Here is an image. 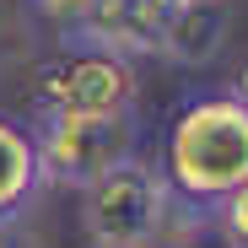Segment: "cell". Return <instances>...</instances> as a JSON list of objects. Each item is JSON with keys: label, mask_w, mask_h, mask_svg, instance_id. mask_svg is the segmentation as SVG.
<instances>
[{"label": "cell", "mask_w": 248, "mask_h": 248, "mask_svg": "<svg viewBox=\"0 0 248 248\" xmlns=\"http://www.w3.org/2000/svg\"><path fill=\"white\" fill-rule=\"evenodd\" d=\"M156 173L173 200L216 211L248 184V108L232 92H194L168 124Z\"/></svg>", "instance_id": "cell-1"}, {"label": "cell", "mask_w": 248, "mask_h": 248, "mask_svg": "<svg viewBox=\"0 0 248 248\" xmlns=\"http://www.w3.org/2000/svg\"><path fill=\"white\" fill-rule=\"evenodd\" d=\"M168 211L173 194L162 173L140 156H124L119 168H108L81 189V227L92 248H151L168 227Z\"/></svg>", "instance_id": "cell-2"}, {"label": "cell", "mask_w": 248, "mask_h": 248, "mask_svg": "<svg viewBox=\"0 0 248 248\" xmlns=\"http://www.w3.org/2000/svg\"><path fill=\"white\" fill-rule=\"evenodd\" d=\"M38 119H108L135 108V70L130 60H119L92 44H70L38 70L32 87Z\"/></svg>", "instance_id": "cell-3"}, {"label": "cell", "mask_w": 248, "mask_h": 248, "mask_svg": "<svg viewBox=\"0 0 248 248\" xmlns=\"http://www.w3.org/2000/svg\"><path fill=\"white\" fill-rule=\"evenodd\" d=\"M32 6L44 11V16L54 22V27H65V38H70V32H76L81 22H87V11L97 6V0H32Z\"/></svg>", "instance_id": "cell-8"}, {"label": "cell", "mask_w": 248, "mask_h": 248, "mask_svg": "<svg viewBox=\"0 0 248 248\" xmlns=\"http://www.w3.org/2000/svg\"><path fill=\"white\" fill-rule=\"evenodd\" d=\"M0 248H16V237H11V227H0Z\"/></svg>", "instance_id": "cell-10"}, {"label": "cell", "mask_w": 248, "mask_h": 248, "mask_svg": "<svg viewBox=\"0 0 248 248\" xmlns=\"http://www.w3.org/2000/svg\"><path fill=\"white\" fill-rule=\"evenodd\" d=\"M38 162H44V184H70L87 189L124 156H135V108L108 113V119H38Z\"/></svg>", "instance_id": "cell-4"}, {"label": "cell", "mask_w": 248, "mask_h": 248, "mask_svg": "<svg viewBox=\"0 0 248 248\" xmlns=\"http://www.w3.org/2000/svg\"><path fill=\"white\" fill-rule=\"evenodd\" d=\"M216 227H221V237L232 248H248V184L216 205Z\"/></svg>", "instance_id": "cell-7"}, {"label": "cell", "mask_w": 248, "mask_h": 248, "mask_svg": "<svg viewBox=\"0 0 248 248\" xmlns=\"http://www.w3.org/2000/svg\"><path fill=\"white\" fill-rule=\"evenodd\" d=\"M221 32H227V11L216 0H184L168 22V38H162V54L178 60V65H205L221 49Z\"/></svg>", "instance_id": "cell-6"}, {"label": "cell", "mask_w": 248, "mask_h": 248, "mask_svg": "<svg viewBox=\"0 0 248 248\" xmlns=\"http://www.w3.org/2000/svg\"><path fill=\"white\" fill-rule=\"evenodd\" d=\"M227 92H232V97H237V103L248 108V60L237 65V76H232V87H227Z\"/></svg>", "instance_id": "cell-9"}, {"label": "cell", "mask_w": 248, "mask_h": 248, "mask_svg": "<svg viewBox=\"0 0 248 248\" xmlns=\"http://www.w3.org/2000/svg\"><path fill=\"white\" fill-rule=\"evenodd\" d=\"M44 189V162H38V135L27 119L0 113V227H11L32 194Z\"/></svg>", "instance_id": "cell-5"}]
</instances>
